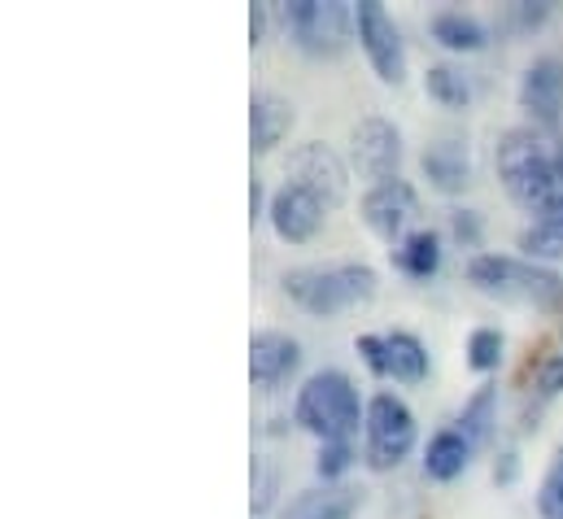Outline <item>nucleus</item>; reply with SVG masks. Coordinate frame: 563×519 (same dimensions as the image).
<instances>
[{
    "label": "nucleus",
    "mask_w": 563,
    "mask_h": 519,
    "mask_svg": "<svg viewBox=\"0 0 563 519\" xmlns=\"http://www.w3.org/2000/svg\"><path fill=\"white\" fill-rule=\"evenodd\" d=\"M494 166L507 197L529 214L563 210V140L542 128H511L494 144Z\"/></svg>",
    "instance_id": "nucleus-1"
},
{
    "label": "nucleus",
    "mask_w": 563,
    "mask_h": 519,
    "mask_svg": "<svg viewBox=\"0 0 563 519\" xmlns=\"http://www.w3.org/2000/svg\"><path fill=\"white\" fill-rule=\"evenodd\" d=\"M467 284L481 297H494L507 306H525L538 314H563V275L542 262L520 258V254H472Z\"/></svg>",
    "instance_id": "nucleus-2"
},
{
    "label": "nucleus",
    "mask_w": 563,
    "mask_h": 519,
    "mask_svg": "<svg viewBox=\"0 0 563 519\" xmlns=\"http://www.w3.org/2000/svg\"><path fill=\"white\" fill-rule=\"evenodd\" d=\"M292 423L306 428L319 445L328 441H350L358 428H367V401L358 397V385L341 367H323L306 376V385L292 397Z\"/></svg>",
    "instance_id": "nucleus-3"
},
{
    "label": "nucleus",
    "mask_w": 563,
    "mask_h": 519,
    "mask_svg": "<svg viewBox=\"0 0 563 519\" xmlns=\"http://www.w3.org/2000/svg\"><path fill=\"white\" fill-rule=\"evenodd\" d=\"M284 297L314 314V319H336L345 310H358L376 297L380 275L367 262H332V266H297L280 279Z\"/></svg>",
    "instance_id": "nucleus-4"
},
{
    "label": "nucleus",
    "mask_w": 563,
    "mask_h": 519,
    "mask_svg": "<svg viewBox=\"0 0 563 519\" xmlns=\"http://www.w3.org/2000/svg\"><path fill=\"white\" fill-rule=\"evenodd\" d=\"M284 31L306 57H341L350 40H358L354 4L345 0H288Z\"/></svg>",
    "instance_id": "nucleus-5"
},
{
    "label": "nucleus",
    "mask_w": 563,
    "mask_h": 519,
    "mask_svg": "<svg viewBox=\"0 0 563 519\" xmlns=\"http://www.w3.org/2000/svg\"><path fill=\"white\" fill-rule=\"evenodd\" d=\"M416 450V415L394 389L367 397V428H363V459L372 472H394Z\"/></svg>",
    "instance_id": "nucleus-6"
},
{
    "label": "nucleus",
    "mask_w": 563,
    "mask_h": 519,
    "mask_svg": "<svg viewBox=\"0 0 563 519\" xmlns=\"http://www.w3.org/2000/svg\"><path fill=\"white\" fill-rule=\"evenodd\" d=\"M284 184H297V188H306L323 210H336V206H345V197H350V166L341 162V153H336L332 144L306 140V144H297V148L288 153V162H284Z\"/></svg>",
    "instance_id": "nucleus-7"
},
{
    "label": "nucleus",
    "mask_w": 563,
    "mask_h": 519,
    "mask_svg": "<svg viewBox=\"0 0 563 519\" xmlns=\"http://www.w3.org/2000/svg\"><path fill=\"white\" fill-rule=\"evenodd\" d=\"M354 26H358V48L367 66L376 70L380 84H407V44L394 22V13L380 0H358L354 4Z\"/></svg>",
    "instance_id": "nucleus-8"
},
{
    "label": "nucleus",
    "mask_w": 563,
    "mask_h": 519,
    "mask_svg": "<svg viewBox=\"0 0 563 519\" xmlns=\"http://www.w3.org/2000/svg\"><path fill=\"white\" fill-rule=\"evenodd\" d=\"M363 210V223L385 241V245H402L411 236V223L420 219V192L416 184H407L402 175L398 179H385V184H372L358 201Z\"/></svg>",
    "instance_id": "nucleus-9"
},
{
    "label": "nucleus",
    "mask_w": 563,
    "mask_h": 519,
    "mask_svg": "<svg viewBox=\"0 0 563 519\" xmlns=\"http://www.w3.org/2000/svg\"><path fill=\"white\" fill-rule=\"evenodd\" d=\"M350 162L367 179V188L385 184V179H398L402 175V131L380 114H367L350 131Z\"/></svg>",
    "instance_id": "nucleus-10"
},
{
    "label": "nucleus",
    "mask_w": 563,
    "mask_h": 519,
    "mask_svg": "<svg viewBox=\"0 0 563 519\" xmlns=\"http://www.w3.org/2000/svg\"><path fill=\"white\" fill-rule=\"evenodd\" d=\"M520 110L533 119V128L551 131L563 114V57L542 53L520 75Z\"/></svg>",
    "instance_id": "nucleus-11"
},
{
    "label": "nucleus",
    "mask_w": 563,
    "mask_h": 519,
    "mask_svg": "<svg viewBox=\"0 0 563 519\" xmlns=\"http://www.w3.org/2000/svg\"><path fill=\"white\" fill-rule=\"evenodd\" d=\"M301 367V341L280 328H258L250 336V385L263 393L280 389Z\"/></svg>",
    "instance_id": "nucleus-12"
},
{
    "label": "nucleus",
    "mask_w": 563,
    "mask_h": 519,
    "mask_svg": "<svg viewBox=\"0 0 563 519\" xmlns=\"http://www.w3.org/2000/svg\"><path fill=\"white\" fill-rule=\"evenodd\" d=\"M323 219H328V210L306 188H297V184H280L272 192V201H267V223H272V232L280 236L284 245L314 241L319 228H323Z\"/></svg>",
    "instance_id": "nucleus-13"
},
{
    "label": "nucleus",
    "mask_w": 563,
    "mask_h": 519,
    "mask_svg": "<svg viewBox=\"0 0 563 519\" xmlns=\"http://www.w3.org/2000/svg\"><path fill=\"white\" fill-rule=\"evenodd\" d=\"M420 170L432 192L459 197V192L472 184V148H467V140H459V135L428 140L420 153Z\"/></svg>",
    "instance_id": "nucleus-14"
},
{
    "label": "nucleus",
    "mask_w": 563,
    "mask_h": 519,
    "mask_svg": "<svg viewBox=\"0 0 563 519\" xmlns=\"http://www.w3.org/2000/svg\"><path fill=\"white\" fill-rule=\"evenodd\" d=\"M363 507V489L354 485H314L301 489L276 519H354Z\"/></svg>",
    "instance_id": "nucleus-15"
},
{
    "label": "nucleus",
    "mask_w": 563,
    "mask_h": 519,
    "mask_svg": "<svg viewBox=\"0 0 563 519\" xmlns=\"http://www.w3.org/2000/svg\"><path fill=\"white\" fill-rule=\"evenodd\" d=\"M428 35H432V44H441L445 53H459V57L481 53L489 44V26L467 9H437L428 18Z\"/></svg>",
    "instance_id": "nucleus-16"
},
{
    "label": "nucleus",
    "mask_w": 563,
    "mask_h": 519,
    "mask_svg": "<svg viewBox=\"0 0 563 519\" xmlns=\"http://www.w3.org/2000/svg\"><path fill=\"white\" fill-rule=\"evenodd\" d=\"M472 454H476V445H472L459 428H441V432H432L428 445H423V476L450 485V481H459V476L472 467Z\"/></svg>",
    "instance_id": "nucleus-17"
},
{
    "label": "nucleus",
    "mask_w": 563,
    "mask_h": 519,
    "mask_svg": "<svg viewBox=\"0 0 563 519\" xmlns=\"http://www.w3.org/2000/svg\"><path fill=\"white\" fill-rule=\"evenodd\" d=\"M288 131H292V106L280 92H254V101H250V144H254V153H272Z\"/></svg>",
    "instance_id": "nucleus-18"
},
{
    "label": "nucleus",
    "mask_w": 563,
    "mask_h": 519,
    "mask_svg": "<svg viewBox=\"0 0 563 519\" xmlns=\"http://www.w3.org/2000/svg\"><path fill=\"white\" fill-rule=\"evenodd\" d=\"M389 254H394V266H398L407 279H432V275L441 270V258H445L437 228H416V232H411L398 250H389Z\"/></svg>",
    "instance_id": "nucleus-19"
},
{
    "label": "nucleus",
    "mask_w": 563,
    "mask_h": 519,
    "mask_svg": "<svg viewBox=\"0 0 563 519\" xmlns=\"http://www.w3.org/2000/svg\"><path fill=\"white\" fill-rule=\"evenodd\" d=\"M385 345H389V380H402V385L428 380L432 358H428V345H423L416 332L394 328V332H385Z\"/></svg>",
    "instance_id": "nucleus-20"
},
{
    "label": "nucleus",
    "mask_w": 563,
    "mask_h": 519,
    "mask_svg": "<svg viewBox=\"0 0 563 519\" xmlns=\"http://www.w3.org/2000/svg\"><path fill=\"white\" fill-rule=\"evenodd\" d=\"M494 423H498V389H494V385H481V389L463 401V410H459V423H454V428H459V432L481 450V445L489 441Z\"/></svg>",
    "instance_id": "nucleus-21"
},
{
    "label": "nucleus",
    "mask_w": 563,
    "mask_h": 519,
    "mask_svg": "<svg viewBox=\"0 0 563 519\" xmlns=\"http://www.w3.org/2000/svg\"><path fill=\"white\" fill-rule=\"evenodd\" d=\"M516 250H520V258L542 262V266L563 258V210L560 214H542V219H533V223L520 232Z\"/></svg>",
    "instance_id": "nucleus-22"
},
{
    "label": "nucleus",
    "mask_w": 563,
    "mask_h": 519,
    "mask_svg": "<svg viewBox=\"0 0 563 519\" xmlns=\"http://www.w3.org/2000/svg\"><path fill=\"white\" fill-rule=\"evenodd\" d=\"M423 92L445 110H467L472 106V79L450 62H437V66L423 70Z\"/></svg>",
    "instance_id": "nucleus-23"
},
{
    "label": "nucleus",
    "mask_w": 563,
    "mask_h": 519,
    "mask_svg": "<svg viewBox=\"0 0 563 519\" xmlns=\"http://www.w3.org/2000/svg\"><path fill=\"white\" fill-rule=\"evenodd\" d=\"M503 358H507V336L498 328H472V336H467V367L476 376H494L503 367Z\"/></svg>",
    "instance_id": "nucleus-24"
},
{
    "label": "nucleus",
    "mask_w": 563,
    "mask_h": 519,
    "mask_svg": "<svg viewBox=\"0 0 563 519\" xmlns=\"http://www.w3.org/2000/svg\"><path fill=\"white\" fill-rule=\"evenodd\" d=\"M538 516L542 519H563V450L551 454L542 485H538Z\"/></svg>",
    "instance_id": "nucleus-25"
},
{
    "label": "nucleus",
    "mask_w": 563,
    "mask_h": 519,
    "mask_svg": "<svg viewBox=\"0 0 563 519\" xmlns=\"http://www.w3.org/2000/svg\"><path fill=\"white\" fill-rule=\"evenodd\" d=\"M350 467H354V445H350V441H328V445H319L314 472H319L323 485H345L341 476H345Z\"/></svg>",
    "instance_id": "nucleus-26"
},
{
    "label": "nucleus",
    "mask_w": 563,
    "mask_h": 519,
    "mask_svg": "<svg viewBox=\"0 0 563 519\" xmlns=\"http://www.w3.org/2000/svg\"><path fill=\"white\" fill-rule=\"evenodd\" d=\"M354 350L363 354V363H367V372H372L376 380H389V345H385V336L363 332V336L354 341Z\"/></svg>",
    "instance_id": "nucleus-27"
},
{
    "label": "nucleus",
    "mask_w": 563,
    "mask_h": 519,
    "mask_svg": "<svg viewBox=\"0 0 563 519\" xmlns=\"http://www.w3.org/2000/svg\"><path fill=\"white\" fill-rule=\"evenodd\" d=\"M450 236L459 250H481V219L476 210H450Z\"/></svg>",
    "instance_id": "nucleus-28"
},
{
    "label": "nucleus",
    "mask_w": 563,
    "mask_h": 519,
    "mask_svg": "<svg viewBox=\"0 0 563 519\" xmlns=\"http://www.w3.org/2000/svg\"><path fill=\"white\" fill-rule=\"evenodd\" d=\"M250 476H254V494H250V503H254V516H263V511L272 507V494H276V472H272L267 459H254Z\"/></svg>",
    "instance_id": "nucleus-29"
},
{
    "label": "nucleus",
    "mask_w": 563,
    "mask_h": 519,
    "mask_svg": "<svg viewBox=\"0 0 563 519\" xmlns=\"http://www.w3.org/2000/svg\"><path fill=\"white\" fill-rule=\"evenodd\" d=\"M547 18H551V4H542V0H538V4H529V0H516V4L507 9V22H511L516 31H538Z\"/></svg>",
    "instance_id": "nucleus-30"
},
{
    "label": "nucleus",
    "mask_w": 563,
    "mask_h": 519,
    "mask_svg": "<svg viewBox=\"0 0 563 519\" xmlns=\"http://www.w3.org/2000/svg\"><path fill=\"white\" fill-rule=\"evenodd\" d=\"M538 393H542V397L563 393V354H551V358L542 363V372H538Z\"/></svg>",
    "instance_id": "nucleus-31"
},
{
    "label": "nucleus",
    "mask_w": 563,
    "mask_h": 519,
    "mask_svg": "<svg viewBox=\"0 0 563 519\" xmlns=\"http://www.w3.org/2000/svg\"><path fill=\"white\" fill-rule=\"evenodd\" d=\"M516 467H520L516 450H503V459L494 463V481H498V485H511V481H516Z\"/></svg>",
    "instance_id": "nucleus-32"
},
{
    "label": "nucleus",
    "mask_w": 563,
    "mask_h": 519,
    "mask_svg": "<svg viewBox=\"0 0 563 519\" xmlns=\"http://www.w3.org/2000/svg\"><path fill=\"white\" fill-rule=\"evenodd\" d=\"M250 40H254V44L267 40V4H254V9H250Z\"/></svg>",
    "instance_id": "nucleus-33"
},
{
    "label": "nucleus",
    "mask_w": 563,
    "mask_h": 519,
    "mask_svg": "<svg viewBox=\"0 0 563 519\" xmlns=\"http://www.w3.org/2000/svg\"><path fill=\"white\" fill-rule=\"evenodd\" d=\"M267 201H272V197H263V179H254V184H250V214L263 219V214H267Z\"/></svg>",
    "instance_id": "nucleus-34"
}]
</instances>
